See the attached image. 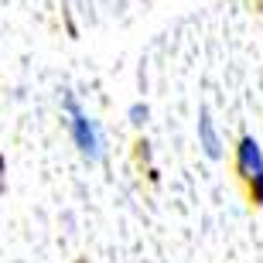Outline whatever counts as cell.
<instances>
[{"mask_svg": "<svg viewBox=\"0 0 263 263\" xmlns=\"http://www.w3.org/2000/svg\"><path fill=\"white\" fill-rule=\"evenodd\" d=\"M62 113H65L68 137H72V144L79 147V154L86 157V161H92V164L103 161V134H99V123L79 106V99L72 96V92L62 96Z\"/></svg>", "mask_w": 263, "mask_h": 263, "instance_id": "obj_1", "label": "cell"}, {"mask_svg": "<svg viewBox=\"0 0 263 263\" xmlns=\"http://www.w3.org/2000/svg\"><path fill=\"white\" fill-rule=\"evenodd\" d=\"M236 171L250 188V202L263 205V147L256 144V137H239L236 144Z\"/></svg>", "mask_w": 263, "mask_h": 263, "instance_id": "obj_2", "label": "cell"}, {"mask_svg": "<svg viewBox=\"0 0 263 263\" xmlns=\"http://www.w3.org/2000/svg\"><path fill=\"white\" fill-rule=\"evenodd\" d=\"M198 147H202L205 157H212V161L222 157V140H219V130H215V123H212V113L205 106L198 109Z\"/></svg>", "mask_w": 263, "mask_h": 263, "instance_id": "obj_3", "label": "cell"}, {"mask_svg": "<svg viewBox=\"0 0 263 263\" xmlns=\"http://www.w3.org/2000/svg\"><path fill=\"white\" fill-rule=\"evenodd\" d=\"M147 117H151V109H147L144 103H134V106H130V123H134V127L147 123Z\"/></svg>", "mask_w": 263, "mask_h": 263, "instance_id": "obj_4", "label": "cell"}]
</instances>
